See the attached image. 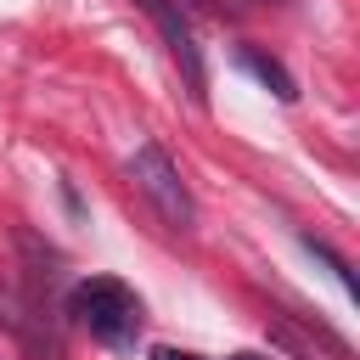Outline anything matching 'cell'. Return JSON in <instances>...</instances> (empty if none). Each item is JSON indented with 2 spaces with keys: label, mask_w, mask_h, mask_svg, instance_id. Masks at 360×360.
Listing matches in <instances>:
<instances>
[{
  "label": "cell",
  "mask_w": 360,
  "mask_h": 360,
  "mask_svg": "<svg viewBox=\"0 0 360 360\" xmlns=\"http://www.w3.org/2000/svg\"><path fill=\"white\" fill-rule=\"evenodd\" d=\"M68 309L79 315V326L90 332V338H101V343H135V332H141V298L118 281V276H90V281H79L73 292H68Z\"/></svg>",
  "instance_id": "1"
},
{
  "label": "cell",
  "mask_w": 360,
  "mask_h": 360,
  "mask_svg": "<svg viewBox=\"0 0 360 360\" xmlns=\"http://www.w3.org/2000/svg\"><path fill=\"white\" fill-rule=\"evenodd\" d=\"M129 180H135V191L158 208V219H163L169 231H191V225H197V202H191V191H186V180H180V163H174L158 141H141V146L129 152Z\"/></svg>",
  "instance_id": "2"
},
{
  "label": "cell",
  "mask_w": 360,
  "mask_h": 360,
  "mask_svg": "<svg viewBox=\"0 0 360 360\" xmlns=\"http://www.w3.org/2000/svg\"><path fill=\"white\" fill-rule=\"evenodd\" d=\"M0 321L11 326V338H17L34 360H62V332H56L51 309L34 304L28 292H17L11 281H0Z\"/></svg>",
  "instance_id": "3"
},
{
  "label": "cell",
  "mask_w": 360,
  "mask_h": 360,
  "mask_svg": "<svg viewBox=\"0 0 360 360\" xmlns=\"http://www.w3.org/2000/svg\"><path fill=\"white\" fill-rule=\"evenodd\" d=\"M141 6H146V11H152V22L163 28L174 68L186 73L191 96L202 101V96H208V73H202V51H197V34H191V22H186V6H169V0H141Z\"/></svg>",
  "instance_id": "4"
},
{
  "label": "cell",
  "mask_w": 360,
  "mask_h": 360,
  "mask_svg": "<svg viewBox=\"0 0 360 360\" xmlns=\"http://www.w3.org/2000/svg\"><path fill=\"white\" fill-rule=\"evenodd\" d=\"M242 68L259 79V84H270L276 90V101H292L298 96V84H292V73L276 62V56H264V51H253V45H242Z\"/></svg>",
  "instance_id": "5"
},
{
  "label": "cell",
  "mask_w": 360,
  "mask_h": 360,
  "mask_svg": "<svg viewBox=\"0 0 360 360\" xmlns=\"http://www.w3.org/2000/svg\"><path fill=\"white\" fill-rule=\"evenodd\" d=\"M304 248H309V253H315V259H321V264H326V270H332V281H338V287H343V292H349V287H354V281H349V264H343V259H338V253H332V248H326V242H321V236H304Z\"/></svg>",
  "instance_id": "6"
},
{
  "label": "cell",
  "mask_w": 360,
  "mask_h": 360,
  "mask_svg": "<svg viewBox=\"0 0 360 360\" xmlns=\"http://www.w3.org/2000/svg\"><path fill=\"white\" fill-rule=\"evenodd\" d=\"M315 338H321V343H326V349H332V360H349V343H343V338H338V332H326V326H321V332H315ZM281 343H292V349H298V354H304V360H315V354H309V343H298V338H281Z\"/></svg>",
  "instance_id": "7"
},
{
  "label": "cell",
  "mask_w": 360,
  "mask_h": 360,
  "mask_svg": "<svg viewBox=\"0 0 360 360\" xmlns=\"http://www.w3.org/2000/svg\"><path fill=\"white\" fill-rule=\"evenodd\" d=\"M152 360H197V354H186V349H152Z\"/></svg>",
  "instance_id": "8"
},
{
  "label": "cell",
  "mask_w": 360,
  "mask_h": 360,
  "mask_svg": "<svg viewBox=\"0 0 360 360\" xmlns=\"http://www.w3.org/2000/svg\"><path fill=\"white\" fill-rule=\"evenodd\" d=\"M231 360H264V354H231Z\"/></svg>",
  "instance_id": "9"
},
{
  "label": "cell",
  "mask_w": 360,
  "mask_h": 360,
  "mask_svg": "<svg viewBox=\"0 0 360 360\" xmlns=\"http://www.w3.org/2000/svg\"><path fill=\"white\" fill-rule=\"evenodd\" d=\"M169 6H186V0H169Z\"/></svg>",
  "instance_id": "10"
}]
</instances>
